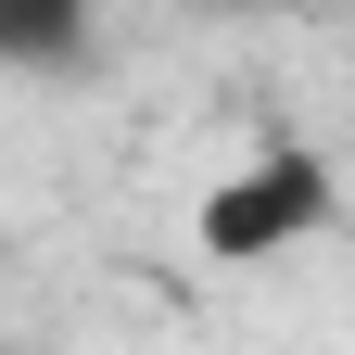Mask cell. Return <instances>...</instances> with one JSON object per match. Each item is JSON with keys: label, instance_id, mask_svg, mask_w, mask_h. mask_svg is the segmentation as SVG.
<instances>
[{"label": "cell", "instance_id": "2", "mask_svg": "<svg viewBox=\"0 0 355 355\" xmlns=\"http://www.w3.org/2000/svg\"><path fill=\"white\" fill-rule=\"evenodd\" d=\"M102 51V0H0V76H76Z\"/></svg>", "mask_w": 355, "mask_h": 355}, {"label": "cell", "instance_id": "3", "mask_svg": "<svg viewBox=\"0 0 355 355\" xmlns=\"http://www.w3.org/2000/svg\"><path fill=\"white\" fill-rule=\"evenodd\" d=\"M254 13H330V0H254Z\"/></svg>", "mask_w": 355, "mask_h": 355}, {"label": "cell", "instance_id": "1", "mask_svg": "<svg viewBox=\"0 0 355 355\" xmlns=\"http://www.w3.org/2000/svg\"><path fill=\"white\" fill-rule=\"evenodd\" d=\"M330 216H343V178H330V153H304V140H266L254 165H229V178L203 191L191 241H203L216 266H266V254L318 241Z\"/></svg>", "mask_w": 355, "mask_h": 355}]
</instances>
